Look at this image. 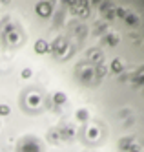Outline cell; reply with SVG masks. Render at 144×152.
<instances>
[{
	"label": "cell",
	"instance_id": "1",
	"mask_svg": "<svg viewBox=\"0 0 144 152\" xmlns=\"http://www.w3.org/2000/svg\"><path fill=\"white\" fill-rule=\"evenodd\" d=\"M17 152H42V145L35 137H24V139H20Z\"/></svg>",
	"mask_w": 144,
	"mask_h": 152
},
{
	"label": "cell",
	"instance_id": "2",
	"mask_svg": "<svg viewBox=\"0 0 144 152\" xmlns=\"http://www.w3.org/2000/svg\"><path fill=\"white\" fill-rule=\"evenodd\" d=\"M68 6L71 7V11L77 15V17H88L90 15V4L84 2V0H80V2H68Z\"/></svg>",
	"mask_w": 144,
	"mask_h": 152
},
{
	"label": "cell",
	"instance_id": "3",
	"mask_svg": "<svg viewBox=\"0 0 144 152\" xmlns=\"http://www.w3.org/2000/svg\"><path fill=\"white\" fill-rule=\"evenodd\" d=\"M77 75H79V79L82 83H90L91 77L95 75V72L90 66V62H88V64H79V66H77Z\"/></svg>",
	"mask_w": 144,
	"mask_h": 152
},
{
	"label": "cell",
	"instance_id": "4",
	"mask_svg": "<svg viewBox=\"0 0 144 152\" xmlns=\"http://www.w3.org/2000/svg\"><path fill=\"white\" fill-rule=\"evenodd\" d=\"M57 134L60 137V141H69L73 136H75V126L69 125V123H64L57 128Z\"/></svg>",
	"mask_w": 144,
	"mask_h": 152
},
{
	"label": "cell",
	"instance_id": "5",
	"mask_svg": "<svg viewBox=\"0 0 144 152\" xmlns=\"http://www.w3.org/2000/svg\"><path fill=\"white\" fill-rule=\"evenodd\" d=\"M68 46H69V44H68V40H66V37H57L53 44H49V48H51V53H55L57 57H60L62 53L66 51V48H68Z\"/></svg>",
	"mask_w": 144,
	"mask_h": 152
},
{
	"label": "cell",
	"instance_id": "6",
	"mask_svg": "<svg viewBox=\"0 0 144 152\" xmlns=\"http://www.w3.org/2000/svg\"><path fill=\"white\" fill-rule=\"evenodd\" d=\"M119 148L120 152H139V145H135L133 137H122L119 141Z\"/></svg>",
	"mask_w": 144,
	"mask_h": 152
},
{
	"label": "cell",
	"instance_id": "7",
	"mask_svg": "<svg viewBox=\"0 0 144 152\" xmlns=\"http://www.w3.org/2000/svg\"><path fill=\"white\" fill-rule=\"evenodd\" d=\"M35 11H37V15H38V17H42V18L51 17V11H53V2H38V4L35 6Z\"/></svg>",
	"mask_w": 144,
	"mask_h": 152
},
{
	"label": "cell",
	"instance_id": "8",
	"mask_svg": "<svg viewBox=\"0 0 144 152\" xmlns=\"http://www.w3.org/2000/svg\"><path fill=\"white\" fill-rule=\"evenodd\" d=\"M2 35H4V39H6L7 44H17V42H18V31H17L13 26H11V24L4 28Z\"/></svg>",
	"mask_w": 144,
	"mask_h": 152
},
{
	"label": "cell",
	"instance_id": "9",
	"mask_svg": "<svg viewBox=\"0 0 144 152\" xmlns=\"http://www.w3.org/2000/svg\"><path fill=\"white\" fill-rule=\"evenodd\" d=\"M115 4H111V2H104V4H101V13L104 15V18H108V20H111L113 17H115Z\"/></svg>",
	"mask_w": 144,
	"mask_h": 152
},
{
	"label": "cell",
	"instance_id": "10",
	"mask_svg": "<svg viewBox=\"0 0 144 152\" xmlns=\"http://www.w3.org/2000/svg\"><path fill=\"white\" fill-rule=\"evenodd\" d=\"M88 61L93 62V64H98V62H104V53L98 50V48H93L88 51Z\"/></svg>",
	"mask_w": 144,
	"mask_h": 152
},
{
	"label": "cell",
	"instance_id": "11",
	"mask_svg": "<svg viewBox=\"0 0 144 152\" xmlns=\"http://www.w3.org/2000/svg\"><path fill=\"white\" fill-rule=\"evenodd\" d=\"M35 51L38 53V55H42V53H48V51H51V48H49V42H46L44 39H38V40L35 42Z\"/></svg>",
	"mask_w": 144,
	"mask_h": 152
},
{
	"label": "cell",
	"instance_id": "12",
	"mask_svg": "<svg viewBox=\"0 0 144 152\" xmlns=\"http://www.w3.org/2000/svg\"><path fill=\"white\" fill-rule=\"evenodd\" d=\"M26 101H27L29 106H35V108H37V106H40V103H42V97H40L38 94H35V92H31V94L27 95Z\"/></svg>",
	"mask_w": 144,
	"mask_h": 152
},
{
	"label": "cell",
	"instance_id": "13",
	"mask_svg": "<svg viewBox=\"0 0 144 152\" xmlns=\"http://www.w3.org/2000/svg\"><path fill=\"white\" fill-rule=\"evenodd\" d=\"M102 42H104V44H108V46H117L119 44V37L115 33H106L102 37Z\"/></svg>",
	"mask_w": 144,
	"mask_h": 152
},
{
	"label": "cell",
	"instance_id": "14",
	"mask_svg": "<svg viewBox=\"0 0 144 152\" xmlns=\"http://www.w3.org/2000/svg\"><path fill=\"white\" fill-rule=\"evenodd\" d=\"M93 72H95V77H98V79H102L104 75L108 73V68H106V64H104V62H98V64H95V68H93Z\"/></svg>",
	"mask_w": 144,
	"mask_h": 152
},
{
	"label": "cell",
	"instance_id": "15",
	"mask_svg": "<svg viewBox=\"0 0 144 152\" xmlns=\"http://www.w3.org/2000/svg\"><path fill=\"white\" fill-rule=\"evenodd\" d=\"M66 101H68V97H66V94L64 92H57L53 95V103L57 104V106H60V104H64Z\"/></svg>",
	"mask_w": 144,
	"mask_h": 152
},
{
	"label": "cell",
	"instance_id": "16",
	"mask_svg": "<svg viewBox=\"0 0 144 152\" xmlns=\"http://www.w3.org/2000/svg\"><path fill=\"white\" fill-rule=\"evenodd\" d=\"M75 117H77V121H88V119H90V110H86V108H80V110H77Z\"/></svg>",
	"mask_w": 144,
	"mask_h": 152
},
{
	"label": "cell",
	"instance_id": "17",
	"mask_svg": "<svg viewBox=\"0 0 144 152\" xmlns=\"http://www.w3.org/2000/svg\"><path fill=\"white\" fill-rule=\"evenodd\" d=\"M124 20H126V24H130V26H135V24L139 22V17H137V15H133V13H126Z\"/></svg>",
	"mask_w": 144,
	"mask_h": 152
},
{
	"label": "cell",
	"instance_id": "18",
	"mask_svg": "<svg viewBox=\"0 0 144 152\" xmlns=\"http://www.w3.org/2000/svg\"><path fill=\"white\" fill-rule=\"evenodd\" d=\"M142 75H144V72H142V68H139L137 72H135V75H133V77H131V81H133L135 84H142Z\"/></svg>",
	"mask_w": 144,
	"mask_h": 152
},
{
	"label": "cell",
	"instance_id": "19",
	"mask_svg": "<svg viewBox=\"0 0 144 152\" xmlns=\"http://www.w3.org/2000/svg\"><path fill=\"white\" fill-rule=\"evenodd\" d=\"M111 70H113V73H120V72H122V62H120L119 59H113V62H111Z\"/></svg>",
	"mask_w": 144,
	"mask_h": 152
},
{
	"label": "cell",
	"instance_id": "20",
	"mask_svg": "<svg viewBox=\"0 0 144 152\" xmlns=\"http://www.w3.org/2000/svg\"><path fill=\"white\" fill-rule=\"evenodd\" d=\"M48 139L51 141V143H59L60 137H59V134H57V130H51V132L48 134Z\"/></svg>",
	"mask_w": 144,
	"mask_h": 152
},
{
	"label": "cell",
	"instance_id": "21",
	"mask_svg": "<svg viewBox=\"0 0 144 152\" xmlns=\"http://www.w3.org/2000/svg\"><path fill=\"white\" fill-rule=\"evenodd\" d=\"M115 17L124 18V17H126V9H124V7H115Z\"/></svg>",
	"mask_w": 144,
	"mask_h": 152
},
{
	"label": "cell",
	"instance_id": "22",
	"mask_svg": "<svg viewBox=\"0 0 144 152\" xmlns=\"http://www.w3.org/2000/svg\"><path fill=\"white\" fill-rule=\"evenodd\" d=\"M9 112H11V108L7 104H0V115H9Z\"/></svg>",
	"mask_w": 144,
	"mask_h": 152
},
{
	"label": "cell",
	"instance_id": "23",
	"mask_svg": "<svg viewBox=\"0 0 144 152\" xmlns=\"http://www.w3.org/2000/svg\"><path fill=\"white\" fill-rule=\"evenodd\" d=\"M29 77H31V70L24 68V70H22V79H29Z\"/></svg>",
	"mask_w": 144,
	"mask_h": 152
}]
</instances>
